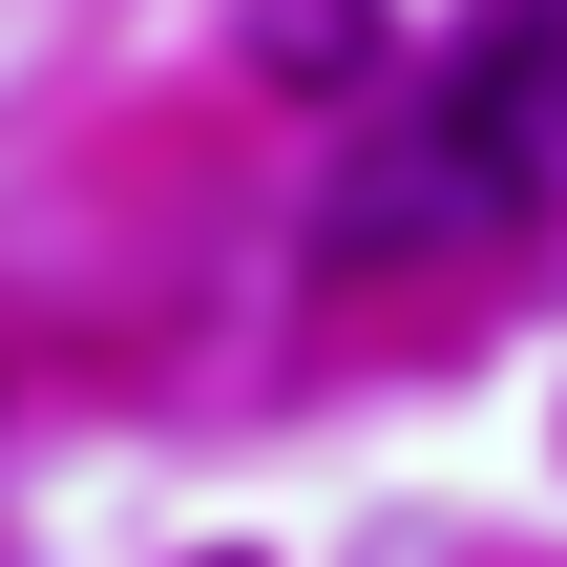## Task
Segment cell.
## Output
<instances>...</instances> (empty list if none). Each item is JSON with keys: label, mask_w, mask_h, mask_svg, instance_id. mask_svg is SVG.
<instances>
[{"label": "cell", "mask_w": 567, "mask_h": 567, "mask_svg": "<svg viewBox=\"0 0 567 567\" xmlns=\"http://www.w3.org/2000/svg\"><path fill=\"white\" fill-rule=\"evenodd\" d=\"M252 63L295 105H358V84H400V21L379 0H252Z\"/></svg>", "instance_id": "3"}, {"label": "cell", "mask_w": 567, "mask_h": 567, "mask_svg": "<svg viewBox=\"0 0 567 567\" xmlns=\"http://www.w3.org/2000/svg\"><path fill=\"white\" fill-rule=\"evenodd\" d=\"M505 210H526V189H505V168H484V147H463L442 105H400V126H379V147L337 168L316 252H337V274H442V252H484Z\"/></svg>", "instance_id": "1"}, {"label": "cell", "mask_w": 567, "mask_h": 567, "mask_svg": "<svg viewBox=\"0 0 567 567\" xmlns=\"http://www.w3.org/2000/svg\"><path fill=\"white\" fill-rule=\"evenodd\" d=\"M421 105H442L505 189H547V168H567V0H484V21L442 42V84H421Z\"/></svg>", "instance_id": "2"}]
</instances>
